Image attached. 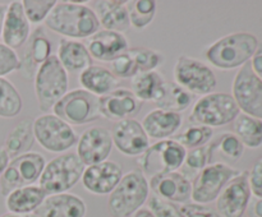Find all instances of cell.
I'll use <instances>...</instances> for the list:
<instances>
[{"label": "cell", "mask_w": 262, "mask_h": 217, "mask_svg": "<svg viewBox=\"0 0 262 217\" xmlns=\"http://www.w3.org/2000/svg\"><path fill=\"white\" fill-rule=\"evenodd\" d=\"M248 184H250L251 193L256 198L262 199V156L248 171Z\"/></svg>", "instance_id": "44"}, {"label": "cell", "mask_w": 262, "mask_h": 217, "mask_svg": "<svg viewBox=\"0 0 262 217\" xmlns=\"http://www.w3.org/2000/svg\"><path fill=\"white\" fill-rule=\"evenodd\" d=\"M92 59L99 61H113L120 54L129 50V43L124 33L99 30L87 38L84 43Z\"/></svg>", "instance_id": "21"}, {"label": "cell", "mask_w": 262, "mask_h": 217, "mask_svg": "<svg viewBox=\"0 0 262 217\" xmlns=\"http://www.w3.org/2000/svg\"><path fill=\"white\" fill-rule=\"evenodd\" d=\"M33 134L43 150L54 153H66L78 142L73 127L50 112L33 120Z\"/></svg>", "instance_id": "8"}, {"label": "cell", "mask_w": 262, "mask_h": 217, "mask_svg": "<svg viewBox=\"0 0 262 217\" xmlns=\"http://www.w3.org/2000/svg\"><path fill=\"white\" fill-rule=\"evenodd\" d=\"M35 213L38 217H84L87 206L81 197L67 191L46 197Z\"/></svg>", "instance_id": "22"}, {"label": "cell", "mask_w": 262, "mask_h": 217, "mask_svg": "<svg viewBox=\"0 0 262 217\" xmlns=\"http://www.w3.org/2000/svg\"><path fill=\"white\" fill-rule=\"evenodd\" d=\"M173 76L178 86L191 94L200 96L211 93L217 83L214 70L207 64L188 55L178 56Z\"/></svg>", "instance_id": "10"}, {"label": "cell", "mask_w": 262, "mask_h": 217, "mask_svg": "<svg viewBox=\"0 0 262 217\" xmlns=\"http://www.w3.org/2000/svg\"><path fill=\"white\" fill-rule=\"evenodd\" d=\"M123 178V168L115 161H102L86 166L82 174V185L96 196H109Z\"/></svg>", "instance_id": "16"}, {"label": "cell", "mask_w": 262, "mask_h": 217, "mask_svg": "<svg viewBox=\"0 0 262 217\" xmlns=\"http://www.w3.org/2000/svg\"><path fill=\"white\" fill-rule=\"evenodd\" d=\"M22 96L14 84L7 78H0V117H15L22 111Z\"/></svg>", "instance_id": "33"}, {"label": "cell", "mask_w": 262, "mask_h": 217, "mask_svg": "<svg viewBox=\"0 0 262 217\" xmlns=\"http://www.w3.org/2000/svg\"><path fill=\"white\" fill-rule=\"evenodd\" d=\"M212 137H214L212 128L193 124L191 127H187L182 133L177 134L173 139L183 146L186 150L187 148L193 150V148L202 147V146L211 142Z\"/></svg>", "instance_id": "35"}, {"label": "cell", "mask_w": 262, "mask_h": 217, "mask_svg": "<svg viewBox=\"0 0 262 217\" xmlns=\"http://www.w3.org/2000/svg\"><path fill=\"white\" fill-rule=\"evenodd\" d=\"M0 217H38L36 213H27V214H18L12 213V212H7L4 214H0Z\"/></svg>", "instance_id": "50"}, {"label": "cell", "mask_w": 262, "mask_h": 217, "mask_svg": "<svg viewBox=\"0 0 262 217\" xmlns=\"http://www.w3.org/2000/svg\"><path fill=\"white\" fill-rule=\"evenodd\" d=\"M241 114L232 94L211 92L201 96L192 107L189 122L194 125L216 128L233 123Z\"/></svg>", "instance_id": "6"}, {"label": "cell", "mask_w": 262, "mask_h": 217, "mask_svg": "<svg viewBox=\"0 0 262 217\" xmlns=\"http://www.w3.org/2000/svg\"><path fill=\"white\" fill-rule=\"evenodd\" d=\"M166 81L158 70L138 73L130 79V91L141 102H156L165 91Z\"/></svg>", "instance_id": "28"}, {"label": "cell", "mask_w": 262, "mask_h": 217, "mask_svg": "<svg viewBox=\"0 0 262 217\" xmlns=\"http://www.w3.org/2000/svg\"><path fill=\"white\" fill-rule=\"evenodd\" d=\"M212 152L214 155L219 153L227 160L235 162L243 156L245 146L234 133H223L217 137V139L212 140Z\"/></svg>", "instance_id": "36"}, {"label": "cell", "mask_w": 262, "mask_h": 217, "mask_svg": "<svg viewBox=\"0 0 262 217\" xmlns=\"http://www.w3.org/2000/svg\"><path fill=\"white\" fill-rule=\"evenodd\" d=\"M148 196V179L140 168L132 170L123 175L119 184L109 194L107 211L113 217L133 216L147 202Z\"/></svg>", "instance_id": "3"}, {"label": "cell", "mask_w": 262, "mask_h": 217, "mask_svg": "<svg viewBox=\"0 0 262 217\" xmlns=\"http://www.w3.org/2000/svg\"><path fill=\"white\" fill-rule=\"evenodd\" d=\"M129 22L137 31L145 30L152 23L156 15V2L154 0H133L127 2Z\"/></svg>", "instance_id": "34"}, {"label": "cell", "mask_w": 262, "mask_h": 217, "mask_svg": "<svg viewBox=\"0 0 262 217\" xmlns=\"http://www.w3.org/2000/svg\"><path fill=\"white\" fill-rule=\"evenodd\" d=\"M79 84L82 89L97 97L105 96L119 88V79L105 66L91 65L79 74Z\"/></svg>", "instance_id": "26"}, {"label": "cell", "mask_w": 262, "mask_h": 217, "mask_svg": "<svg viewBox=\"0 0 262 217\" xmlns=\"http://www.w3.org/2000/svg\"><path fill=\"white\" fill-rule=\"evenodd\" d=\"M19 56L17 55L15 50L0 42V78L19 70Z\"/></svg>", "instance_id": "42"}, {"label": "cell", "mask_w": 262, "mask_h": 217, "mask_svg": "<svg viewBox=\"0 0 262 217\" xmlns=\"http://www.w3.org/2000/svg\"><path fill=\"white\" fill-rule=\"evenodd\" d=\"M55 0H23V10L31 25H40L45 22L53 8Z\"/></svg>", "instance_id": "39"}, {"label": "cell", "mask_w": 262, "mask_h": 217, "mask_svg": "<svg viewBox=\"0 0 262 217\" xmlns=\"http://www.w3.org/2000/svg\"><path fill=\"white\" fill-rule=\"evenodd\" d=\"M112 138L114 147L129 157L141 156L150 147V138L142 124L136 119H127L113 125Z\"/></svg>", "instance_id": "15"}, {"label": "cell", "mask_w": 262, "mask_h": 217, "mask_svg": "<svg viewBox=\"0 0 262 217\" xmlns=\"http://www.w3.org/2000/svg\"><path fill=\"white\" fill-rule=\"evenodd\" d=\"M5 13H7V5L0 4V37H2V32H3V25H4V18H5Z\"/></svg>", "instance_id": "48"}, {"label": "cell", "mask_w": 262, "mask_h": 217, "mask_svg": "<svg viewBox=\"0 0 262 217\" xmlns=\"http://www.w3.org/2000/svg\"><path fill=\"white\" fill-rule=\"evenodd\" d=\"M128 53L132 55L138 73L156 70L164 61L163 54L148 47H129Z\"/></svg>", "instance_id": "37"}, {"label": "cell", "mask_w": 262, "mask_h": 217, "mask_svg": "<svg viewBox=\"0 0 262 217\" xmlns=\"http://www.w3.org/2000/svg\"><path fill=\"white\" fill-rule=\"evenodd\" d=\"M181 217H220L215 209L197 203H184L179 207Z\"/></svg>", "instance_id": "43"}, {"label": "cell", "mask_w": 262, "mask_h": 217, "mask_svg": "<svg viewBox=\"0 0 262 217\" xmlns=\"http://www.w3.org/2000/svg\"><path fill=\"white\" fill-rule=\"evenodd\" d=\"M110 65H112L110 70L118 79H132L138 73L135 60H133L132 55L128 51L120 54L114 60L110 61Z\"/></svg>", "instance_id": "41"}, {"label": "cell", "mask_w": 262, "mask_h": 217, "mask_svg": "<svg viewBox=\"0 0 262 217\" xmlns=\"http://www.w3.org/2000/svg\"><path fill=\"white\" fill-rule=\"evenodd\" d=\"M212 157H214V152H212V142L207 143V144L202 146V147L193 148L191 151H187L186 160L182 167L184 170L189 171V173H197L204 170L206 166L211 163Z\"/></svg>", "instance_id": "38"}, {"label": "cell", "mask_w": 262, "mask_h": 217, "mask_svg": "<svg viewBox=\"0 0 262 217\" xmlns=\"http://www.w3.org/2000/svg\"><path fill=\"white\" fill-rule=\"evenodd\" d=\"M45 165V157L41 153L32 151L12 158L9 162V166L17 174L22 186L33 185L36 181H38Z\"/></svg>", "instance_id": "29"}, {"label": "cell", "mask_w": 262, "mask_h": 217, "mask_svg": "<svg viewBox=\"0 0 262 217\" xmlns=\"http://www.w3.org/2000/svg\"><path fill=\"white\" fill-rule=\"evenodd\" d=\"M239 173L241 171L225 162H211L194 176L191 199L193 203L205 206L216 201L224 186Z\"/></svg>", "instance_id": "11"}, {"label": "cell", "mask_w": 262, "mask_h": 217, "mask_svg": "<svg viewBox=\"0 0 262 217\" xmlns=\"http://www.w3.org/2000/svg\"><path fill=\"white\" fill-rule=\"evenodd\" d=\"M92 10L97 15L100 26L104 30L124 33L129 30L130 22L128 15L127 2L120 0H101L92 2Z\"/></svg>", "instance_id": "23"}, {"label": "cell", "mask_w": 262, "mask_h": 217, "mask_svg": "<svg viewBox=\"0 0 262 217\" xmlns=\"http://www.w3.org/2000/svg\"><path fill=\"white\" fill-rule=\"evenodd\" d=\"M46 197L45 191L38 185H26L15 189L5 197V207L8 212L12 213H35Z\"/></svg>", "instance_id": "27"}, {"label": "cell", "mask_w": 262, "mask_h": 217, "mask_svg": "<svg viewBox=\"0 0 262 217\" xmlns=\"http://www.w3.org/2000/svg\"><path fill=\"white\" fill-rule=\"evenodd\" d=\"M183 117L178 112L155 109L148 112L142 120V127L148 138L152 139H169L182 127Z\"/></svg>", "instance_id": "24"}, {"label": "cell", "mask_w": 262, "mask_h": 217, "mask_svg": "<svg viewBox=\"0 0 262 217\" xmlns=\"http://www.w3.org/2000/svg\"><path fill=\"white\" fill-rule=\"evenodd\" d=\"M251 196L248 171H241L219 194L215 211L220 217H242L250 206Z\"/></svg>", "instance_id": "13"}, {"label": "cell", "mask_w": 262, "mask_h": 217, "mask_svg": "<svg viewBox=\"0 0 262 217\" xmlns=\"http://www.w3.org/2000/svg\"><path fill=\"white\" fill-rule=\"evenodd\" d=\"M35 134H33V122L30 119H25L18 123L5 139L4 148L10 158L30 152L35 143Z\"/></svg>", "instance_id": "30"}, {"label": "cell", "mask_w": 262, "mask_h": 217, "mask_svg": "<svg viewBox=\"0 0 262 217\" xmlns=\"http://www.w3.org/2000/svg\"><path fill=\"white\" fill-rule=\"evenodd\" d=\"M258 40L248 32H234L215 41L205 56L212 66L222 70L241 68L252 59L258 49Z\"/></svg>", "instance_id": "2"}, {"label": "cell", "mask_w": 262, "mask_h": 217, "mask_svg": "<svg viewBox=\"0 0 262 217\" xmlns=\"http://www.w3.org/2000/svg\"><path fill=\"white\" fill-rule=\"evenodd\" d=\"M147 208L155 217H181V209L173 202L165 201L160 197L151 194L147 199Z\"/></svg>", "instance_id": "40"}, {"label": "cell", "mask_w": 262, "mask_h": 217, "mask_svg": "<svg viewBox=\"0 0 262 217\" xmlns=\"http://www.w3.org/2000/svg\"><path fill=\"white\" fill-rule=\"evenodd\" d=\"M113 147L114 144L109 129L105 127H91L78 137L76 155L84 166L95 165L106 161Z\"/></svg>", "instance_id": "14"}, {"label": "cell", "mask_w": 262, "mask_h": 217, "mask_svg": "<svg viewBox=\"0 0 262 217\" xmlns=\"http://www.w3.org/2000/svg\"><path fill=\"white\" fill-rule=\"evenodd\" d=\"M30 35L31 23L26 17L22 2L15 0V2L9 3L7 7V13H5L4 25H3V43L15 50L26 45Z\"/></svg>", "instance_id": "20"}, {"label": "cell", "mask_w": 262, "mask_h": 217, "mask_svg": "<svg viewBox=\"0 0 262 217\" xmlns=\"http://www.w3.org/2000/svg\"><path fill=\"white\" fill-rule=\"evenodd\" d=\"M187 150L177 140L163 139L151 144L138 158L140 170L146 178L178 171L186 160Z\"/></svg>", "instance_id": "7"}, {"label": "cell", "mask_w": 262, "mask_h": 217, "mask_svg": "<svg viewBox=\"0 0 262 217\" xmlns=\"http://www.w3.org/2000/svg\"><path fill=\"white\" fill-rule=\"evenodd\" d=\"M233 129L245 147L255 150L262 146V120L241 112L233 122Z\"/></svg>", "instance_id": "31"}, {"label": "cell", "mask_w": 262, "mask_h": 217, "mask_svg": "<svg viewBox=\"0 0 262 217\" xmlns=\"http://www.w3.org/2000/svg\"><path fill=\"white\" fill-rule=\"evenodd\" d=\"M133 217H155V216L148 211V208H143L142 207V208H140L135 214H133Z\"/></svg>", "instance_id": "49"}, {"label": "cell", "mask_w": 262, "mask_h": 217, "mask_svg": "<svg viewBox=\"0 0 262 217\" xmlns=\"http://www.w3.org/2000/svg\"><path fill=\"white\" fill-rule=\"evenodd\" d=\"M84 167L76 153H61L46 162L38 179V186L46 196L67 193L81 180Z\"/></svg>", "instance_id": "4"}, {"label": "cell", "mask_w": 262, "mask_h": 217, "mask_svg": "<svg viewBox=\"0 0 262 217\" xmlns=\"http://www.w3.org/2000/svg\"><path fill=\"white\" fill-rule=\"evenodd\" d=\"M56 58L67 73L81 74L84 69L92 65V58L86 45L78 40L61 38L59 41Z\"/></svg>", "instance_id": "25"}, {"label": "cell", "mask_w": 262, "mask_h": 217, "mask_svg": "<svg viewBox=\"0 0 262 217\" xmlns=\"http://www.w3.org/2000/svg\"><path fill=\"white\" fill-rule=\"evenodd\" d=\"M148 184L152 194L165 201L184 204L191 199V180L179 171L152 176L148 179Z\"/></svg>", "instance_id": "19"}, {"label": "cell", "mask_w": 262, "mask_h": 217, "mask_svg": "<svg viewBox=\"0 0 262 217\" xmlns=\"http://www.w3.org/2000/svg\"><path fill=\"white\" fill-rule=\"evenodd\" d=\"M99 105L101 117L118 123L133 119L140 112L142 102L132 93L130 89L120 87L105 96L99 97Z\"/></svg>", "instance_id": "17"}, {"label": "cell", "mask_w": 262, "mask_h": 217, "mask_svg": "<svg viewBox=\"0 0 262 217\" xmlns=\"http://www.w3.org/2000/svg\"><path fill=\"white\" fill-rule=\"evenodd\" d=\"M10 160H12V158L9 157V155H8V152L5 151V148L0 147V176L3 175L4 170L8 167Z\"/></svg>", "instance_id": "47"}, {"label": "cell", "mask_w": 262, "mask_h": 217, "mask_svg": "<svg viewBox=\"0 0 262 217\" xmlns=\"http://www.w3.org/2000/svg\"><path fill=\"white\" fill-rule=\"evenodd\" d=\"M248 217H262V199H256L248 206L247 211Z\"/></svg>", "instance_id": "46"}, {"label": "cell", "mask_w": 262, "mask_h": 217, "mask_svg": "<svg viewBox=\"0 0 262 217\" xmlns=\"http://www.w3.org/2000/svg\"><path fill=\"white\" fill-rule=\"evenodd\" d=\"M192 104V94L187 92L186 89L182 88L181 86L173 82H166L165 91L161 99L156 102V107L160 110H166V111L178 112L188 109Z\"/></svg>", "instance_id": "32"}, {"label": "cell", "mask_w": 262, "mask_h": 217, "mask_svg": "<svg viewBox=\"0 0 262 217\" xmlns=\"http://www.w3.org/2000/svg\"><path fill=\"white\" fill-rule=\"evenodd\" d=\"M43 25L71 40L89 38L100 30L97 15L91 7L82 2H56Z\"/></svg>", "instance_id": "1"}, {"label": "cell", "mask_w": 262, "mask_h": 217, "mask_svg": "<svg viewBox=\"0 0 262 217\" xmlns=\"http://www.w3.org/2000/svg\"><path fill=\"white\" fill-rule=\"evenodd\" d=\"M53 46L46 35L45 27L36 28L26 42L22 58H19V71L25 79H33L37 69L51 56Z\"/></svg>", "instance_id": "18"}, {"label": "cell", "mask_w": 262, "mask_h": 217, "mask_svg": "<svg viewBox=\"0 0 262 217\" xmlns=\"http://www.w3.org/2000/svg\"><path fill=\"white\" fill-rule=\"evenodd\" d=\"M232 96L242 114L262 120V81L253 73L250 61L235 74Z\"/></svg>", "instance_id": "12"}, {"label": "cell", "mask_w": 262, "mask_h": 217, "mask_svg": "<svg viewBox=\"0 0 262 217\" xmlns=\"http://www.w3.org/2000/svg\"><path fill=\"white\" fill-rule=\"evenodd\" d=\"M250 64L253 73L262 81V46H258L257 51H256L255 55L250 60Z\"/></svg>", "instance_id": "45"}, {"label": "cell", "mask_w": 262, "mask_h": 217, "mask_svg": "<svg viewBox=\"0 0 262 217\" xmlns=\"http://www.w3.org/2000/svg\"><path fill=\"white\" fill-rule=\"evenodd\" d=\"M53 114L69 125H84L101 117L99 97L84 89L69 91L54 105Z\"/></svg>", "instance_id": "9"}, {"label": "cell", "mask_w": 262, "mask_h": 217, "mask_svg": "<svg viewBox=\"0 0 262 217\" xmlns=\"http://www.w3.org/2000/svg\"><path fill=\"white\" fill-rule=\"evenodd\" d=\"M68 73L61 66L56 55H51L40 68L33 78V89L38 109L46 114L54 105L68 92Z\"/></svg>", "instance_id": "5"}]
</instances>
